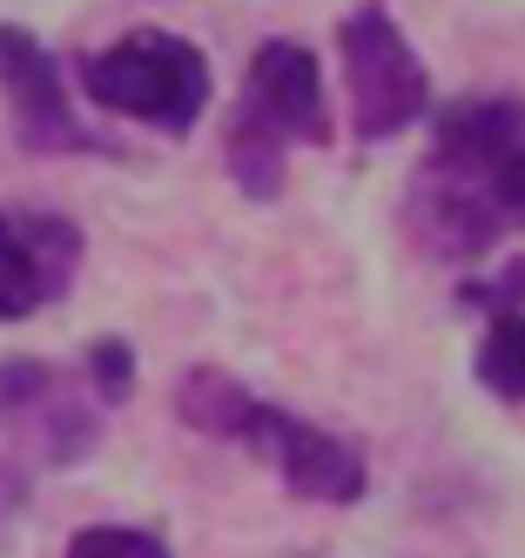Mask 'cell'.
Returning <instances> with one entry per match:
<instances>
[{"label": "cell", "mask_w": 525, "mask_h": 558, "mask_svg": "<svg viewBox=\"0 0 525 558\" xmlns=\"http://www.w3.org/2000/svg\"><path fill=\"white\" fill-rule=\"evenodd\" d=\"M290 148H331V101H323L317 54L290 34H270L242 68V88L223 129L229 182L250 203H276L283 182H290Z\"/></svg>", "instance_id": "1"}, {"label": "cell", "mask_w": 525, "mask_h": 558, "mask_svg": "<svg viewBox=\"0 0 525 558\" xmlns=\"http://www.w3.org/2000/svg\"><path fill=\"white\" fill-rule=\"evenodd\" d=\"M81 95H88L102 114H121V122H142L155 135H189L202 122V108L216 95V68L189 34L176 27H135L121 34L115 48L81 54Z\"/></svg>", "instance_id": "2"}, {"label": "cell", "mask_w": 525, "mask_h": 558, "mask_svg": "<svg viewBox=\"0 0 525 558\" xmlns=\"http://www.w3.org/2000/svg\"><path fill=\"white\" fill-rule=\"evenodd\" d=\"M337 61H344V88H350V129L357 142H397L418 122H431V68L418 61L411 34L391 21L384 0H363L337 21Z\"/></svg>", "instance_id": "3"}, {"label": "cell", "mask_w": 525, "mask_h": 558, "mask_svg": "<svg viewBox=\"0 0 525 558\" xmlns=\"http://www.w3.org/2000/svg\"><path fill=\"white\" fill-rule=\"evenodd\" d=\"M229 445H250L283 485H290L297 498H310V505H357L363 492H371V471H363L357 445H344L337 430H323V424L283 411V404H263V397L242 404Z\"/></svg>", "instance_id": "4"}, {"label": "cell", "mask_w": 525, "mask_h": 558, "mask_svg": "<svg viewBox=\"0 0 525 558\" xmlns=\"http://www.w3.org/2000/svg\"><path fill=\"white\" fill-rule=\"evenodd\" d=\"M0 95H8V129L21 155H121L74 114L55 48L14 21H0Z\"/></svg>", "instance_id": "5"}, {"label": "cell", "mask_w": 525, "mask_h": 558, "mask_svg": "<svg viewBox=\"0 0 525 558\" xmlns=\"http://www.w3.org/2000/svg\"><path fill=\"white\" fill-rule=\"evenodd\" d=\"M0 430L21 437L48 471H68L95 451L102 404L88 390L61 384V371L40 356H0Z\"/></svg>", "instance_id": "6"}, {"label": "cell", "mask_w": 525, "mask_h": 558, "mask_svg": "<svg viewBox=\"0 0 525 558\" xmlns=\"http://www.w3.org/2000/svg\"><path fill=\"white\" fill-rule=\"evenodd\" d=\"M81 229L61 209H0V324H27L48 303L74 290L81 269Z\"/></svg>", "instance_id": "7"}, {"label": "cell", "mask_w": 525, "mask_h": 558, "mask_svg": "<svg viewBox=\"0 0 525 558\" xmlns=\"http://www.w3.org/2000/svg\"><path fill=\"white\" fill-rule=\"evenodd\" d=\"M512 142H525V95H458L431 108V155L492 162Z\"/></svg>", "instance_id": "8"}, {"label": "cell", "mask_w": 525, "mask_h": 558, "mask_svg": "<svg viewBox=\"0 0 525 558\" xmlns=\"http://www.w3.org/2000/svg\"><path fill=\"white\" fill-rule=\"evenodd\" d=\"M242 404H250V390H242L229 371H216V364H195L176 384V417L189 430H202V437H236Z\"/></svg>", "instance_id": "9"}, {"label": "cell", "mask_w": 525, "mask_h": 558, "mask_svg": "<svg viewBox=\"0 0 525 558\" xmlns=\"http://www.w3.org/2000/svg\"><path fill=\"white\" fill-rule=\"evenodd\" d=\"M472 377L505 397V404H525V310H505L485 324V343L472 356Z\"/></svg>", "instance_id": "10"}, {"label": "cell", "mask_w": 525, "mask_h": 558, "mask_svg": "<svg viewBox=\"0 0 525 558\" xmlns=\"http://www.w3.org/2000/svg\"><path fill=\"white\" fill-rule=\"evenodd\" d=\"M81 377H88V397L108 411V404H129L135 397V350L121 337H95L81 350Z\"/></svg>", "instance_id": "11"}, {"label": "cell", "mask_w": 525, "mask_h": 558, "mask_svg": "<svg viewBox=\"0 0 525 558\" xmlns=\"http://www.w3.org/2000/svg\"><path fill=\"white\" fill-rule=\"evenodd\" d=\"M68 558H169V545L148 525H81Z\"/></svg>", "instance_id": "12"}, {"label": "cell", "mask_w": 525, "mask_h": 558, "mask_svg": "<svg viewBox=\"0 0 525 558\" xmlns=\"http://www.w3.org/2000/svg\"><path fill=\"white\" fill-rule=\"evenodd\" d=\"M458 310H478V316L525 310V256L518 263H499L492 276H465V283H458Z\"/></svg>", "instance_id": "13"}, {"label": "cell", "mask_w": 525, "mask_h": 558, "mask_svg": "<svg viewBox=\"0 0 525 558\" xmlns=\"http://www.w3.org/2000/svg\"><path fill=\"white\" fill-rule=\"evenodd\" d=\"M485 195H492V209H499L505 235H512V229H525V142H512L499 162L485 169Z\"/></svg>", "instance_id": "14"}, {"label": "cell", "mask_w": 525, "mask_h": 558, "mask_svg": "<svg viewBox=\"0 0 525 558\" xmlns=\"http://www.w3.org/2000/svg\"><path fill=\"white\" fill-rule=\"evenodd\" d=\"M21 505H27V477H21V464L0 458V545H8V532H14Z\"/></svg>", "instance_id": "15"}]
</instances>
